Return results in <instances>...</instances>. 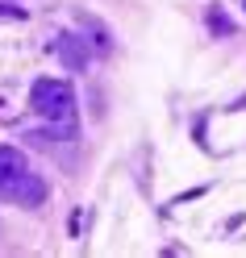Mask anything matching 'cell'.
<instances>
[{"mask_svg":"<svg viewBox=\"0 0 246 258\" xmlns=\"http://www.w3.org/2000/svg\"><path fill=\"white\" fill-rule=\"evenodd\" d=\"M29 104H34L38 117H46L55 129H63V138H75V92L63 79H38L34 92H29Z\"/></svg>","mask_w":246,"mask_h":258,"instance_id":"cell-2","label":"cell"},{"mask_svg":"<svg viewBox=\"0 0 246 258\" xmlns=\"http://www.w3.org/2000/svg\"><path fill=\"white\" fill-rule=\"evenodd\" d=\"M209 29H213V34H234V25H229V17H225V13L221 9H209Z\"/></svg>","mask_w":246,"mask_h":258,"instance_id":"cell-5","label":"cell"},{"mask_svg":"<svg viewBox=\"0 0 246 258\" xmlns=\"http://www.w3.org/2000/svg\"><path fill=\"white\" fill-rule=\"evenodd\" d=\"M84 46H88V50H92L96 58L113 54V38H109L105 21H96V17H84Z\"/></svg>","mask_w":246,"mask_h":258,"instance_id":"cell-4","label":"cell"},{"mask_svg":"<svg viewBox=\"0 0 246 258\" xmlns=\"http://www.w3.org/2000/svg\"><path fill=\"white\" fill-rule=\"evenodd\" d=\"M0 17H9V21H21V17H25V9H9V5H0Z\"/></svg>","mask_w":246,"mask_h":258,"instance_id":"cell-6","label":"cell"},{"mask_svg":"<svg viewBox=\"0 0 246 258\" xmlns=\"http://www.w3.org/2000/svg\"><path fill=\"white\" fill-rule=\"evenodd\" d=\"M0 200L21 204V208H38L46 200V179L29 171L17 146H0Z\"/></svg>","mask_w":246,"mask_h":258,"instance_id":"cell-1","label":"cell"},{"mask_svg":"<svg viewBox=\"0 0 246 258\" xmlns=\"http://www.w3.org/2000/svg\"><path fill=\"white\" fill-rule=\"evenodd\" d=\"M55 54L67 62L71 71H84V67H88V58H92V50H88V46L79 42L75 34H59V38H55Z\"/></svg>","mask_w":246,"mask_h":258,"instance_id":"cell-3","label":"cell"}]
</instances>
